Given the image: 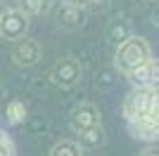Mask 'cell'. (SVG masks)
Here are the masks:
<instances>
[{
  "mask_svg": "<svg viewBox=\"0 0 159 156\" xmlns=\"http://www.w3.org/2000/svg\"><path fill=\"white\" fill-rule=\"evenodd\" d=\"M66 5H74V7H83V5H88L90 0H64Z\"/></svg>",
  "mask_w": 159,
  "mask_h": 156,
  "instance_id": "obj_16",
  "label": "cell"
},
{
  "mask_svg": "<svg viewBox=\"0 0 159 156\" xmlns=\"http://www.w3.org/2000/svg\"><path fill=\"white\" fill-rule=\"evenodd\" d=\"M50 156H83L81 151V144L74 142V140H64V142L55 144V149L50 151Z\"/></svg>",
  "mask_w": 159,
  "mask_h": 156,
  "instance_id": "obj_10",
  "label": "cell"
},
{
  "mask_svg": "<svg viewBox=\"0 0 159 156\" xmlns=\"http://www.w3.org/2000/svg\"><path fill=\"white\" fill-rule=\"evenodd\" d=\"M152 57V47L143 36H128L126 40H121L116 45V52H114V66L116 71L124 73V76H131L138 66H143L147 59Z\"/></svg>",
  "mask_w": 159,
  "mask_h": 156,
  "instance_id": "obj_2",
  "label": "cell"
},
{
  "mask_svg": "<svg viewBox=\"0 0 159 156\" xmlns=\"http://www.w3.org/2000/svg\"><path fill=\"white\" fill-rule=\"evenodd\" d=\"M105 142V130H102V123L100 125H93V128L79 132V144L81 147H88V149H95Z\"/></svg>",
  "mask_w": 159,
  "mask_h": 156,
  "instance_id": "obj_8",
  "label": "cell"
},
{
  "mask_svg": "<svg viewBox=\"0 0 159 156\" xmlns=\"http://www.w3.org/2000/svg\"><path fill=\"white\" fill-rule=\"evenodd\" d=\"M128 36H131V26L126 24V21H121V24H112V28H109V38L119 45L121 40H126Z\"/></svg>",
  "mask_w": 159,
  "mask_h": 156,
  "instance_id": "obj_12",
  "label": "cell"
},
{
  "mask_svg": "<svg viewBox=\"0 0 159 156\" xmlns=\"http://www.w3.org/2000/svg\"><path fill=\"white\" fill-rule=\"evenodd\" d=\"M138 156H159V149L157 147H147V149H143Z\"/></svg>",
  "mask_w": 159,
  "mask_h": 156,
  "instance_id": "obj_14",
  "label": "cell"
},
{
  "mask_svg": "<svg viewBox=\"0 0 159 156\" xmlns=\"http://www.w3.org/2000/svg\"><path fill=\"white\" fill-rule=\"evenodd\" d=\"M14 154H17V149H14L12 137L5 130H0V156H14Z\"/></svg>",
  "mask_w": 159,
  "mask_h": 156,
  "instance_id": "obj_13",
  "label": "cell"
},
{
  "mask_svg": "<svg viewBox=\"0 0 159 156\" xmlns=\"http://www.w3.org/2000/svg\"><path fill=\"white\" fill-rule=\"evenodd\" d=\"M152 19H154V26H157V28H159V7H157V10H154V17H152Z\"/></svg>",
  "mask_w": 159,
  "mask_h": 156,
  "instance_id": "obj_17",
  "label": "cell"
},
{
  "mask_svg": "<svg viewBox=\"0 0 159 156\" xmlns=\"http://www.w3.org/2000/svg\"><path fill=\"white\" fill-rule=\"evenodd\" d=\"M121 114L133 140L145 144L159 142V88H138L126 95Z\"/></svg>",
  "mask_w": 159,
  "mask_h": 156,
  "instance_id": "obj_1",
  "label": "cell"
},
{
  "mask_svg": "<svg viewBox=\"0 0 159 156\" xmlns=\"http://www.w3.org/2000/svg\"><path fill=\"white\" fill-rule=\"evenodd\" d=\"M5 118H7V123H12V125L24 123V118H26V106H24V102H19V99L7 102V106H5Z\"/></svg>",
  "mask_w": 159,
  "mask_h": 156,
  "instance_id": "obj_9",
  "label": "cell"
},
{
  "mask_svg": "<svg viewBox=\"0 0 159 156\" xmlns=\"http://www.w3.org/2000/svg\"><path fill=\"white\" fill-rule=\"evenodd\" d=\"M133 85L138 88H159V59L150 57L143 66H138L135 71L128 76Z\"/></svg>",
  "mask_w": 159,
  "mask_h": 156,
  "instance_id": "obj_4",
  "label": "cell"
},
{
  "mask_svg": "<svg viewBox=\"0 0 159 156\" xmlns=\"http://www.w3.org/2000/svg\"><path fill=\"white\" fill-rule=\"evenodd\" d=\"M12 57L17 64H33L36 59H38V43L36 40H24L19 38L17 40V45H14V52H12Z\"/></svg>",
  "mask_w": 159,
  "mask_h": 156,
  "instance_id": "obj_7",
  "label": "cell"
},
{
  "mask_svg": "<svg viewBox=\"0 0 159 156\" xmlns=\"http://www.w3.org/2000/svg\"><path fill=\"white\" fill-rule=\"evenodd\" d=\"M69 123H71V130L79 135V132L93 128V125H100V123H102V118H100V111L95 109L93 104H81V106H76V109L71 111Z\"/></svg>",
  "mask_w": 159,
  "mask_h": 156,
  "instance_id": "obj_3",
  "label": "cell"
},
{
  "mask_svg": "<svg viewBox=\"0 0 159 156\" xmlns=\"http://www.w3.org/2000/svg\"><path fill=\"white\" fill-rule=\"evenodd\" d=\"M7 12H10V7H5L0 2V28H2V24H5V19H7Z\"/></svg>",
  "mask_w": 159,
  "mask_h": 156,
  "instance_id": "obj_15",
  "label": "cell"
},
{
  "mask_svg": "<svg viewBox=\"0 0 159 156\" xmlns=\"http://www.w3.org/2000/svg\"><path fill=\"white\" fill-rule=\"evenodd\" d=\"M26 28H29V14L24 10H10L5 24L0 28V36H5L10 40H19V38H24Z\"/></svg>",
  "mask_w": 159,
  "mask_h": 156,
  "instance_id": "obj_5",
  "label": "cell"
},
{
  "mask_svg": "<svg viewBox=\"0 0 159 156\" xmlns=\"http://www.w3.org/2000/svg\"><path fill=\"white\" fill-rule=\"evenodd\" d=\"M81 78V69L74 59H62L60 64L52 69V80L62 88H71L76 85V80Z\"/></svg>",
  "mask_w": 159,
  "mask_h": 156,
  "instance_id": "obj_6",
  "label": "cell"
},
{
  "mask_svg": "<svg viewBox=\"0 0 159 156\" xmlns=\"http://www.w3.org/2000/svg\"><path fill=\"white\" fill-rule=\"evenodd\" d=\"M21 10L26 14H43L50 10V0H21Z\"/></svg>",
  "mask_w": 159,
  "mask_h": 156,
  "instance_id": "obj_11",
  "label": "cell"
}]
</instances>
